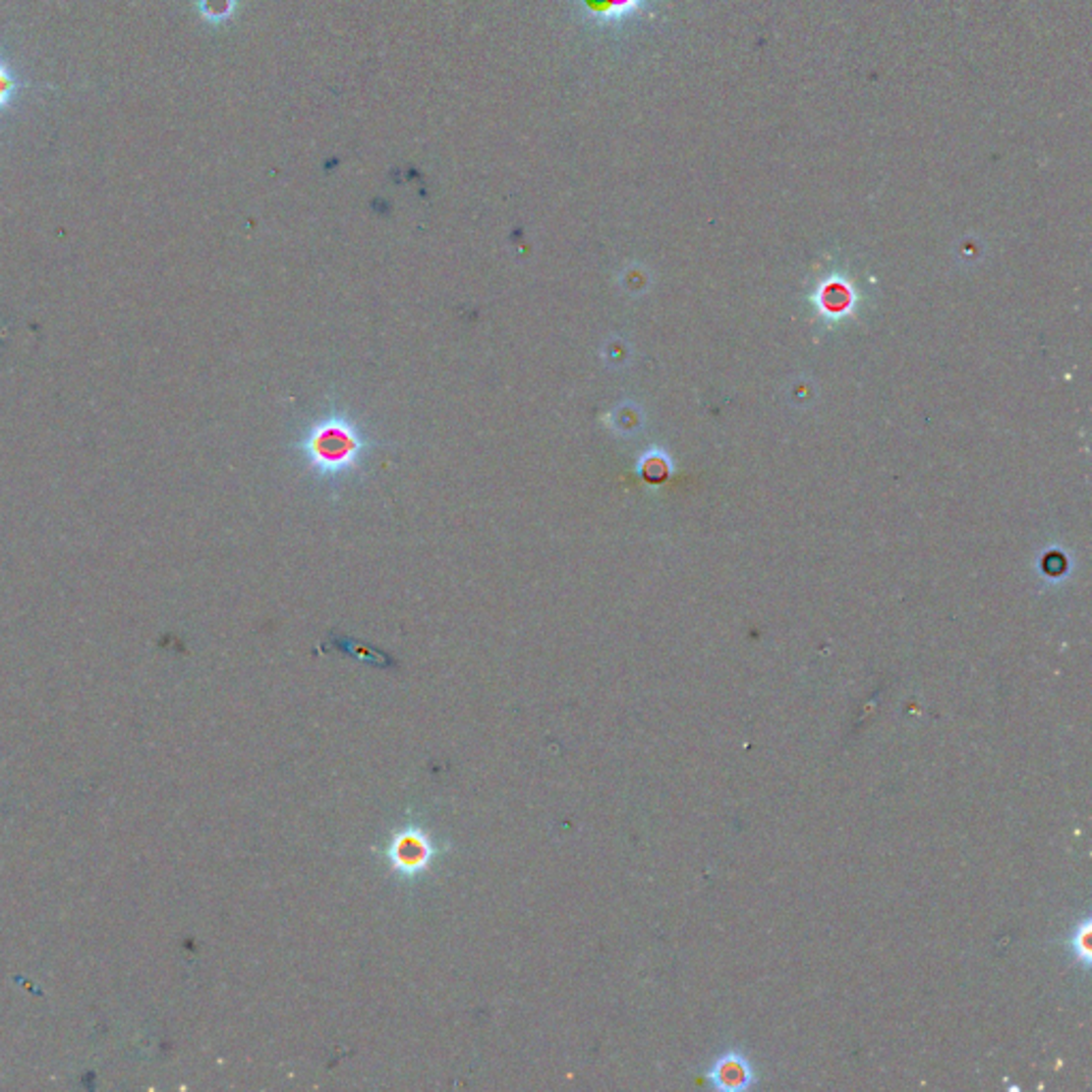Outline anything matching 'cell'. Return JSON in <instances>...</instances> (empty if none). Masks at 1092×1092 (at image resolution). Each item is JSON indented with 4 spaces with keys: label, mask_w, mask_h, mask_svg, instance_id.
Wrapping results in <instances>:
<instances>
[{
    "label": "cell",
    "mask_w": 1092,
    "mask_h": 1092,
    "mask_svg": "<svg viewBox=\"0 0 1092 1092\" xmlns=\"http://www.w3.org/2000/svg\"><path fill=\"white\" fill-rule=\"evenodd\" d=\"M20 90H22V80L18 78L16 71L11 69L5 56H0V114L14 105Z\"/></svg>",
    "instance_id": "4"
},
{
    "label": "cell",
    "mask_w": 1092,
    "mask_h": 1092,
    "mask_svg": "<svg viewBox=\"0 0 1092 1092\" xmlns=\"http://www.w3.org/2000/svg\"><path fill=\"white\" fill-rule=\"evenodd\" d=\"M372 446L374 442L363 437L357 425L337 412L320 417L297 442V448L306 455L312 472L320 481H337L357 472L363 455Z\"/></svg>",
    "instance_id": "1"
},
{
    "label": "cell",
    "mask_w": 1092,
    "mask_h": 1092,
    "mask_svg": "<svg viewBox=\"0 0 1092 1092\" xmlns=\"http://www.w3.org/2000/svg\"><path fill=\"white\" fill-rule=\"evenodd\" d=\"M231 0H201V11L209 20H220L229 14Z\"/></svg>",
    "instance_id": "5"
},
{
    "label": "cell",
    "mask_w": 1092,
    "mask_h": 1092,
    "mask_svg": "<svg viewBox=\"0 0 1092 1092\" xmlns=\"http://www.w3.org/2000/svg\"><path fill=\"white\" fill-rule=\"evenodd\" d=\"M758 1077L760 1075L756 1071V1064H753V1061L747 1057V1052L743 1048L725 1050L711 1063V1066L705 1073V1079L715 1090H725V1092L756 1088Z\"/></svg>",
    "instance_id": "2"
},
{
    "label": "cell",
    "mask_w": 1092,
    "mask_h": 1092,
    "mask_svg": "<svg viewBox=\"0 0 1092 1092\" xmlns=\"http://www.w3.org/2000/svg\"><path fill=\"white\" fill-rule=\"evenodd\" d=\"M1090 915H1084L1082 920H1077L1073 924V928L1066 935V951H1069V956L1073 958V964L1079 966L1084 973L1090 969L1092 964V951H1090Z\"/></svg>",
    "instance_id": "3"
}]
</instances>
